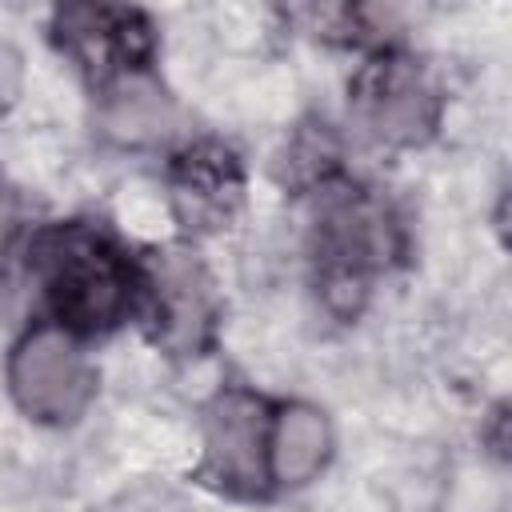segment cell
Returning a JSON list of instances; mask_svg holds the SVG:
<instances>
[{
    "label": "cell",
    "instance_id": "8",
    "mask_svg": "<svg viewBox=\"0 0 512 512\" xmlns=\"http://www.w3.org/2000/svg\"><path fill=\"white\" fill-rule=\"evenodd\" d=\"M328 456V424L312 408H288L272 440V472L284 484L308 480Z\"/></svg>",
    "mask_w": 512,
    "mask_h": 512
},
{
    "label": "cell",
    "instance_id": "1",
    "mask_svg": "<svg viewBox=\"0 0 512 512\" xmlns=\"http://www.w3.org/2000/svg\"><path fill=\"white\" fill-rule=\"evenodd\" d=\"M36 264L56 308L72 324L100 328L124 308V268L100 236L84 228H56L40 240Z\"/></svg>",
    "mask_w": 512,
    "mask_h": 512
},
{
    "label": "cell",
    "instance_id": "4",
    "mask_svg": "<svg viewBox=\"0 0 512 512\" xmlns=\"http://www.w3.org/2000/svg\"><path fill=\"white\" fill-rule=\"evenodd\" d=\"M208 460L216 476L240 492L264 472V408L252 396H224L208 420Z\"/></svg>",
    "mask_w": 512,
    "mask_h": 512
},
{
    "label": "cell",
    "instance_id": "6",
    "mask_svg": "<svg viewBox=\"0 0 512 512\" xmlns=\"http://www.w3.org/2000/svg\"><path fill=\"white\" fill-rule=\"evenodd\" d=\"M160 288H164V308H168V344L180 352L196 348L208 328V284H204L200 264L184 252H164Z\"/></svg>",
    "mask_w": 512,
    "mask_h": 512
},
{
    "label": "cell",
    "instance_id": "2",
    "mask_svg": "<svg viewBox=\"0 0 512 512\" xmlns=\"http://www.w3.org/2000/svg\"><path fill=\"white\" fill-rule=\"evenodd\" d=\"M12 388L24 412L40 420H68L84 408L92 392V376L84 356L64 332H36L16 348L12 360Z\"/></svg>",
    "mask_w": 512,
    "mask_h": 512
},
{
    "label": "cell",
    "instance_id": "3",
    "mask_svg": "<svg viewBox=\"0 0 512 512\" xmlns=\"http://www.w3.org/2000/svg\"><path fill=\"white\" fill-rule=\"evenodd\" d=\"M360 120L388 144H416L428 136L436 104L424 76L408 60H376L356 84Z\"/></svg>",
    "mask_w": 512,
    "mask_h": 512
},
{
    "label": "cell",
    "instance_id": "5",
    "mask_svg": "<svg viewBox=\"0 0 512 512\" xmlns=\"http://www.w3.org/2000/svg\"><path fill=\"white\" fill-rule=\"evenodd\" d=\"M240 180L232 156L220 148H196L180 160L176 172V208L196 228H220L236 208Z\"/></svg>",
    "mask_w": 512,
    "mask_h": 512
},
{
    "label": "cell",
    "instance_id": "9",
    "mask_svg": "<svg viewBox=\"0 0 512 512\" xmlns=\"http://www.w3.org/2000/svg\"><path fill=\"white\" fill-rule=\"evenodd\" d=\"M108 128L128 140H148L156 132H168V104L148 80H132L116 92L108 108Z\"/></svg>",
    "mask_w": 512,
    "mask_h": 512
},
{
    "label": "cell",
    "instance_id": "10",
    "mask_svg": "<svg viewBox=\"0 0 512 512\" xmlns=\"http://www.w3.org/2000/svg\"><path fill=\"white\" fill-rule=\"evenodd\" d=\"M8 232H12V196H8V188L0 184V244L8 240Z\"/></svg>",
    "mask_w": 512,
    "mask_h": 512
},
{
    "label": "cell",
    "instance_id": "7",
    "mask_svg": "<svg viewBox=\"0 0 512 512\" xmlns=\"http://www.w3.org/2000/svg\"><path fill=\"white\" fill-rule=\"evenodd\" d=\"M60 28L72 40V48L88 60V68H108V60L144 48L140 20L116 8H68L60 16Z\"/></svg>",
    "mask_w": 512,
    "mask_h": 512
}]
</instances>
